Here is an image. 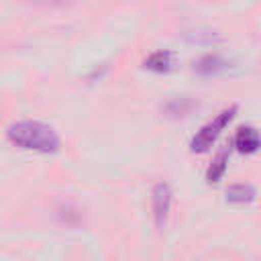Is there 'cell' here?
Wrapping results in <instances>:
<instances>
[{
    "label": "cell",
    "instance_id": "1",
    "mask_svg": "<svg viewBox=\"0 0 261 261\" xmlns=\"http://www.w3.org/2000/svg\"><path fill=\"white\" fill-rule=\"evenodd\" d=\"M8 139L27 151H37V153H55L61 145V139L57 130L41 120H18L10 124L8 128Z\"/></svg>",
    "mask_w": 261,
    "mask_h": 261
},
{
    "label": "cell",
    "instance_id": "2",
    "mask_svg": "<svg viewBox=\"0 0 261 261\" xmlns=\"http://www.w3.org/2000/svg\"><path fill=\"white\" fill-rule=\"evenodd\" d=\"M234 112H237V104H232V106L220 110L212 120H208V122L192 137L190 149H192L194 153H204V151H208V149L212 147V143L216 141V137L222 133V128L232 120Z\"/></svg>",
    "mask_w": 261,
    "mask_h": 261
},
{
    "label": "cell",
    "instance_id": "3",
    "mask_svg": "<svg viewBox=\"0 0 261 261\" xmlns=\"http://www.w3.org/2000/svg\"><path fill=\"white\" fill-rule=\"evenodd\" d=\"M171 186L167 181H157L153 188V196H151V206H153V216L157 226H163V222L169 216V208H171Z\"/></svg>",
    "mask_w": 261,
    "mask_h": 261
},
{
    "label": "cell",
    "instance_id": "4",
    "mask_svg": "<svg viewBox=\"0 0 261 261\" xmlns=\"http://www.w3.org/2000/svg\"><path fill=\"white\" fill-rule=\"evenodd\" d=\"M234 147L241 153H255L261 147V133L255 126H241L234 135Z\"/></svg>",
    "mask_w": 261,
    "mask_h": 261
},
{
    "label": "cell",
    "instance_id": "5",
    "mask_svg": "<svg viewBox=\"0 0 261 261\" xmlns=\"http://www.w3.org/2000/svg\"><path fill=\"white\" fill-rule=\"evenodd\" d=\"M173 61H175V53L169 51V49H159L155 53H151L147 59H145V67L147 69H153V71H167L173 67Z\"/></svg>",
    "mask_w": 261,
    "mask_h": 261
},
{
    "label": "cell",
    "instance_id": "6",
    "mask_svg": "<svg viewBox=\"0 0 261 261\" xmlns=\"http://www.w3.org/2000/svg\"><path fill=\"white\" fill-rule=\"evenodd\" d=\"M257 196V190L251 184H230L226 188V200L228 202H237V204H245V202H253Z\"/></svg>",
    "mask_w": 261,
    "mask_h": 261
},
{
    "label": "cell",
    "instance_id": "7",
    "mask_svg": "<svg viewBox=\"0 0 261 261\" xmlns=\"http://www.w3.org/2000/svg\"><path fill=\"white\" fill-rule=\"evenodd\" d=\"M226 163H228V151L222 149V151H218V153L214 155L212 163L208 165V169H206V179H208L210 184H212V181H218V179L224 175V171H226Z\"/></svg>",
    "mask_w": 261,
    "mask_h": 261
},
{
    "label": "cell",
    "instance_id": "8",
    "mask_svg": "<svg viewBox=\"0 0 261 261\" xmlns=\"http://www.w3.org/2000/svg\"><path fill=\"white\" fill-rule=\"evenodd\" d=\"M196 71L204 73V75H210V73H218L222 69H226V61L218 55H204L202 59H198V63L194 65Z\"/></svg>",
    "mask_w": 261,
    "mask_h": 261
}]
</instances>
